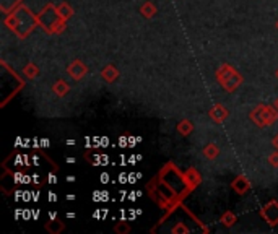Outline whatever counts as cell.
<instances>
[{
	"mask_svg": "<svg viewBox=\"0 0 278 234\" xmlns=\"http://www.w3.org/2000/svg\"><path fill=\"white\" fill-rule=\"evenodd\" d=\"M275 77H276V80H278V69H276V72H275Z\"/></svg>",
	"mask_w": 278,
	"mask_h": 234,
	"instance_id": "d4e9b609",
	"label": "cell"
},
{
	"mask_svg": "<svg viewBox=\"0 0 278 234\" xmlns=\"http://www.w3.org/2000/svg\"><path fill=\"white\" fill-rule=\"evenodd\" d=\"M249 117L257 127L264 129V127H268V125H273L276 122L278 111H276L275 106L272 107V106H267V104H259L251 111Z\"/></svg>",
	"mask_w": 278,
	"mask_h": 234,
	"instance_id": "277c9868",
	"label": "cell"
},
{
	"mask_svg": "<svg viewBox=\"0 0 278 234\" xmlns=\"http://www.w3.org/2000/svg\"><path fill=\"white\" fill-rule=\"evenodd\" d=\"M44 228L49 234H60L65 229V223H62L60 220H52L44 224Z\"/></svg>",
	"mask_w": 278,
	"mask_h": 234,
	"instance_id": "7c38bea8",
	"label": "cell"
},
{
	"mask_svg": "<svg viewBox=\"0 0 278 234\" xmlns=\"http://www.w3.org/2000/svg\"><path fill=\"white\" fill-rule=\"evenodd\" d=\"M23 75L26 77L28 80H35L38 75H39V67L36 65V64H33V62H29V64H26L23 67Z\"/></svg>",
	"mask_w": 278,
	"mask_h": 234,
	"instance_id": "e0dca14e",
	"label": "cell"
},
{
	"mask_svg": "<svg viewBox=\"0 0 278 234\" xmlns=\"http://www.w3.org/2000/svg\"><path fill=\"white\" fill-rule=\"evenodd\" d=\"M236 220H238V218H236V215H234L233 212H230V210H226V212L222 215V223L225 224L226 228H231L233 224L236 223Z\"/></svg>",
	"mask_w": 278,
	"mask_h": 234,
	"instance_id": "d6986e66",
	"label": "cell"
},
{
	"mask_svg": "<svg viewBox=\"0 0 278 234\" xmlns=\"http://www.w3.org/2000/svg\"><path fill=\"white\" fill-rule=\"evenodd\" d=\"M177 132L181 133L182 137H189L191 133L194 132V124H192V121H189V119H182L181 122L177 124Z\"/></svg>",
	"mask_w": 278,
	"mask_h": 234,
	"instance_id": "4fadbf2b",
	"label": "cell"
},
{
	"mask_svg": "<svg viewBox=\"0 0 278 234\" xmlns=\"http://www.w3.org/2000/svg\"><path fill=\"white\" fill-rule=\"evenodd\" d=\"M217 80L222 85V88L228 93H234L242 85V75L230 64H222L217 70Z\"/></svg>",
	"mask_w": 278,
	"mask_h": 234,
	"instance_id": "3957f363",
	"label": "cell"
},
{
	"mask_svg": "<svg viewBox=\"0 0 278 234\" xmlns=\"http://www.w3.org/2000/svg\"><path fill=\"white\" fill-rule=\"evenodd\" d=\"M21 4H23V0H0V10H2V13L8 15Z\"/></svg>",
	"mask_w": 278,
	"mask_h": 234,
	"instance_id": "2e32d148",
	"label": "cell"
},
{
	"mask_svg": "<svg viewBox=\"0 0 278 234\" xmlns=\"http://www.w3.org/2000/svg\"><path fill=\"white\" fill-rule=\"evenodd\" d=\"M114 231L117 234H129L130 232V224L127 221H119L116 226H114Z\"/></svg>",
	"mask_w": 278,
	"mask_h": 234,
	"instance_id": "ffe728a7",
	"label": "cell"
},
{
	"mask_svg": "<svg viewBox=\"0 0 278 234\" xmlns=\"http://www.w3.org/2000/svg\"><path fill=\"white\" fill-rule=\"evenodd\" d=\"M157 5H155L153 2H145L142 7H140V13H142V16L143 18H146V20H151L155 15H157Z\"/></svg>",
	"mask_w": 278,
	"mask_h": 234,
	"instance_id": "9a60e30c",
	"label": "cell"
},
{
	"mask_svg": "<svg viewBox=\"0 0 278 234\" xmlns=\"http://www.w3.org/2000/svg\"><path fill=\"white\" fill-rule=\"evenodd\" d=\"M203 156L207 158V160H217L218 155H220V148L215 145V143H208L205 145V148H203Z\"/></svg>",
	"mask_w": 278,
	"mask_h": 234,
	"instance_id": "ac0fdd59",
	"label": "cell"
},
{
	"mask_svg": "<svg viewBox=\"0 0 278 234\" xmlns=\"http://www.w3.org/2000/svg\"><path fill=\"white\" fill-rule=\"evenodd\" d=\"M268 164L273 166V168H278V150L275 153H272L270 156H268Z\"/></svg>",
	"mask_w": 278,
	"mask_h": 234,
	"instance_id": "7402d4cb",
	"label": "cell"
},
{
	"mask_svg": "<svg viewBox=\"0 0 278 234\" xmlns=\"http://www.w3.org/2000/svg\"><path fill=\"white\" fill-rule=\"evenodd\" d=\"M101 77L106 83H114L119 78V70L114 65H106L104 69L101 70Z\"/></svg>",
	"mask_w": 278,
	"mask_h": 234,
	"instance_id": "30bf717a",
	"label": "cell"
},
{
	"mask_svg": "<svg viewBox=\"0 0 278 234\" xmlns=\"http://www.w3.org/2000/svg\"><path fill=\"white\" fill-rule=\"evenodd\" d=\"M273 106H275V107H276V111H278V98H276V99H275V104H273Z\"/></svg>",
	"mask_w": 278,
	"mask_h": 234,
	"instance_id": "cb8c5ba5",
	"label": "cell"
},
{
	"mask_svg": "<svg viewBox=\"0 0 278 234\" xmlns=\"http://www.w3.org/2000/svg\"><path fill=\"white\" fill-rule=\"evenodd\" d=\"M276 28H278V21H276Z\"/></svg>",
	"mask_w": 278,
	"mask_h": 234,
	"instance_id": "484cf974",
	"label": "cell"
},
{
	"mask_svg": "<svg viewBox=\"0 0 278 234\" xmlns=\"http://www.w3.org/2000/svg\"><path fill=\"white\" fill-rule=\"evenodd\" d=\"M182 179L186 182V186L192 190V189H195L202 182V175H200V172L197 169H187L182 174Z\"/></svg>",
	"mask_w": 278,
	"mask_h": 234,
	"instance_id": "9c48e42d",
	"label": "cell"
},
{
	"mask_svg": "<svg viewBox=\"0 0 278 234\" xmlns=\"http://www.w3.org/2000/svg\"><path fill=\"white\" fill-rule=\"evenodd\" d=\"M181 232H191V229L186 226L182 223H177L176 226L171 229V234H181Z\"/></svg>",
	"mask_w": 278,
	"mask_h": 234,
	"instance_id": "44dd1931",
	"label": "cell"
},
{
	"mask_svg": "<svg viewBox=\"0 0 278 234\" xmlns=\"http://www.w3.org/2000/svg\"><path fill=\"white\" fill-rule=\"evenodd\" d=\"M52 91L55 93V96H59V98H64V96H67L69 95V91H70V86H69V83L59 78V80H55L54 81V85H52Z\"/></svg>",
	"mask_w": 278,
	"mask_h": 234,
	"instance_id": "8fae6325",
	"label": "cell"
},
{
	"mask_svg": "<svg viewBox=\"0 0 278 234\" xmlns=\"http://www.w3.org/2000/svg\"><path fill=\"white\" fill-rule=\"evenodd\" d=\"M260 215H262V218L270 224V226H276L278 224V202L272 200V202H268L262 207V210H260Z\"/></svg>",
	"mask_w": 278,
	"mask_h": 234,
	"instance_id": "5b68a950",
	"label": "cell"
},
{
	"mask_svg": "<svg viewBox=\"0 0 278 234\" xmlns=\"http://www.w3.org/2000/svg\"><path fill=\"white\" fill-rule=\"evenodd\" d=\"M67 72H69V75L73 78V80H77V81H80L81 78L85 77V75L88 73V67L81 62V61H73V62H70V65L67 67Z\"/></svg>",
	"mask_w": 278,
	"mask_h": 234,
	"instance_id": "8992f818",
	"label": "cell"
},
{
	"mask_svg": "<svg viewBox=\"0 0 278 234\" xmlns=\"http://www.w3.org/2000/svg\"><path fill=\"white\" fill-rule=\"evenodd\" d=\"M231 187H233V190L236 192V194L244 195L251 190V182H249V179L246 178V175L239 174L238 178H234V181L231 182Z\"/></svg>",
	"mask_w": 278,
	"mask_h": 234,
	"instance_id": "ba28073f",
	"label": "cell"
},
{
	"mask_svg": "<svg viewBox=\"0 0 278 234\" xmlns=\"http://www.w3.org/2000/svg\"><path fill=\"white\" fill-rule=\"evenodd\" d=\"M272 145L278 150V133H276V135L273 137V140H272Z\"/></svg>",
	"mask_w": 278,
	"mask_h": 234,
	"instance_id": "603a6c76",
	"label": "cell"
},
{
	"mask_svg": "<svg viewBox=\"0 0 278 234\" xmlns=\"http://www.w3.org/2000/svg\"><path fill=\"white\" fill-rule=\"evenodd\" d=\"M5 26L13 31L16 38L20 39H26L35 28L39 26V21H38V15L33 13L26 5H18L15 8L13 12L8 13L5 18H4Z\"/></svg>",
	"mask_w": 278,
	"mask_h": 234,
	"instance_id": "6da1fadb",
	"label": "cell"
},
{
	"mask_svg": "<svg viewBox=\"0 0 278 234\" xmlns=\"http://www.w3.org/2000/svg\"><path fill=\"white\" fill-rule=\"evenodd\" d=\"M39 26L43 28L47 35H60L67 28V21L57 12V5L47 4L43 10L38 13Z\"/></svg>",
	"mask_w": 278,
	"mask_h": 234,
	"instance_id": "7a4b0ae2",
	"label": "cell"
},
{
	"mask_svg": "<svg viewBox=\"0 0 278 234\" xmlns=\"http://www.w3.org/2000/svg\"><path fill=\"white\" fill-rule=\"evenodd\" d=\"M57 12H59V15L62 16V18L67 21L70 20L72 16H73V8L69 2H60V4H57Z\"/></svg>",
	"mask_w": 278,
	"mask_h": 234,
	"instance_id": "5bb4252c",
	"label": "cell"
},
{
	"mask_svg": "<svg viewBox=\"0 0 278 234\" xmlns=\"http://www.w3.org/2000/svg\"><path fill=\"white\" fill-rule=\"evenodd\" d=\"M208 115H210V119L213 121L215 124H222V122H225L228 119V117H230V111H228L223 104H215L208 111Z\"/></svg>",
	"mask_w": 278,
	"mask_h": 234,
	"instance_id": "52a82bcc",
	"label": "cell"
}]
</instances>
